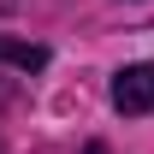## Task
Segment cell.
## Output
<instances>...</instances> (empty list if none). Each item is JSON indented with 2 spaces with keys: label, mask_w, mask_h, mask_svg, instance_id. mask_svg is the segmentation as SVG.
I'll use <instances>...</instances> for the list:
<instances>
[{
  "label": "cell",
  "mask_w": 154,
  "mask_h": 154,
  "mask_svg": "<svg viewBox=\"0 0 154 154\" xmlns=\"http://www.w3.org/2000/svg\"><path fill=\"white\" fill-rule=\"evenodd\" d=\"M113 107L119 113H154V65H125L113 77Z\"/></svg>",
  "instance_id": "obj_1"
},
{
  "label": "cell",
  "mask_w": 154,
  "mask_h": 154,
  "mask_svg": "<svg viewBox=\"0 0 154 154\" xmlns=\"http://www.w3.org/2000/svg\"><path fill=\"white\" fill-rule=\"evenodd\" d=\"M0 65L42 71V65H48V48H42V42H6V36H0Z\"/></svg>",
  "instance_id": "obj_2"
},
{
  "label": "cell",
  "mask_w": 154,
  "mask_h": 154,
  "mask_svg": "<svg viewBox=\"0 0 154 154\" xmlns=\"http://www.w3.org/2000/svg\"><path fill=\"white\" fill-rule=\"evenodd\" d=\"M83 154H107V142H89V148H83Z\"/></svg>",
  "instance_id": "obj_3"
}]
</instances>
